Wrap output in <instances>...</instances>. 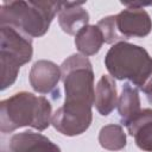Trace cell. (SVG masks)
I'll return each mask as SVG.
<instances>
[{
	"label": "cell",
	"mask_w": 152,
	"mask_h": 152,
	"mask_svg": "<svg viewBox=\"0 0 152 152\" xmlns=\"http://www.w3.org/2000/svg\"><path fill=\"white\" fill-rule=\"evenodd\" d=\"M61 72L65 100L52 114L51 125L63 135H80L93 121L91 107L95 96L93 66L86 56L74 53L63 61Z\"/></svg>",
	"instance_id": "obj_1"
},
{
	"label": "cell",
	"mask_w": 152,
	"mask_h": 152,
	"mask_svg": "<svg viewBox=\"0 0 152 152\" xmlns=\"http://www.w3.org/2000/svg\"><path fill=\"white\" fill-rule=\"evenodd\" d=\"M104 66L113 78L128 80L138 90L152 94V57L144 48L119 42L107 51Z\"/></svg>",
	"instance_id": "obj_2"
},
{
	"label": "cell",
	"mask_w": 152,
	"mask_h": 152,
	"mask_svg": "<svg viewBox=\"0 0 152 152\" xmlns=\"http://www.w3.org/2000/svg\"><path fill=\"white\" fill-rule=\"evenodd\" d=\"M52 104L44 96L19 91L0 102V131L11 133L20 127L30 126L44 131L51 125Z\"/></svg>",
	"instance_id": "obj_3"
},
{
	"label": "cell",
	"mask_w": 152,
	"mask_h": 152,
	"mask_svg": "<svg viewBox=\"0 0 152 152\" xmlns=\"http://www.w3.org/2000/svg\"><path fill=\"white\" fill-rule=\"evenodd\" d=\"M61 5L62 1H2L0 26H12L31 38L42 37L48 32Z\"/></svg>",
	"instance_id": "obj_4"
},
{
	"label": "cell",
	"mask_w": 152,
	"mask_h": 152,
	"mask_svg": "<svg viewBox=\"0 0 152 152\" xmlns=\"http://www.w3.org/2000/svg\"><path fill=\"white\" fill-rule=\"evenodd\" d=\"M32 56L33 48L31 37L12 26H0L1 90H5L15 82L20 66L28 63Z\"/></svg>",
	"instance_id": "obj_5"
},
{
	"label": "cell",
	"mask_w": 152,
	"mask_h": 152,
	"mask_svg": "<svg viewBox=\"0 0 152 152\" xmlns=\"http://www.w3.org/2000/svg\"><path fill=\"white\" fill-rule=\"evenodd\" d=\"M119 33L125 38L146 37L152 31V19L142 7H128L115 14Z\"/></svg>",
	"instance_id": "obj_6"
},
{
	"label": "cell",
	"mask_w": 152,
	"mask_h": 152,
	"mask_svg": "<svg viewBox=\"0 0 152 152\" xmlns=\"http://www.w3.org/2000/svg\"><path fill=\"white\" fill-rule=\"evenodd\" d=\"M62 78L61 66L52 61L39 59L33 63L28 80L32 89L39 94H52L58 90V82Z\"/></svg>",
	"instance_id": "obj_7"
},
{
	"label": "cell",
	"mask_w": 152,
	"mask_h": 152,
	"mask_svg": "<svg viewBox=\"0 0 152 152\" xmlns=\"http://www.w3.org/2000/svg\"><path fill=\"white\" fill-rule=\"evenodd\" d=\"M11 152H62L59 146L48 137L33 132L24 131L12 135L10 140Z\"/></svg>",
	"instance_id": "obj_8"
},
{
	"label": "cell",
	"mask_w": 152,
	"mask_h": 152,
	"mask_svg": "<svg viewBox=\"0 0 152 152\" xmlns=\"http://www.w3.org/2000/svg\"><path fill=\"white\" fill-rule=\"evenodd\" d=\"M84 2L62 1L58 12V24L63 32L76 36L84 26L89 25V13L83 7Z\"/></svg>",
	"instance_id": "obj_9"
},
{
	"label": "cell",
	"mask_w": 152,
	"mask_h": 152,
	"mask_svg": "<svg viewBox=\"0 0 152 152\" xmlns=\"http://www.w3.org/2000/svg\"><path fill=\"white\" fill-rule=\"evenodd\" d=\"M137 146L146 152H152V109L145 108L126 126Z\"/></svg>",
	"instance_id": "obj_10"
},
{
	"label": "cell",
	"mask_w": 152,
	"mask_h": 152,
	"mask_svg": "<svg viewBox=\"0 0 152 152\" xmlns=\"http://www.w3.org/2000/svg\"><path fill=\"white\" fill-rule=\"evenodd\" d=\"M118 100L119 97L114 78L109 75H102L95 87L94 106L96 110L101 115L107 116L118 106Z\"/></svg>",
	"instance_id": "obj_11"
},
{
	"label": "cell",
	"mask_w": 152,
	"mask_h": 152,
	"mask_svg": "<svg viewBox=\"0 0 152 152\" xmlns=\"http://www.w3.org/2000/svg\"><path fill=\"white\" fill-rule=\"evenodd\" d=\"M116 107L121 119V124L124 126H127L141 110L138 89L128 82L124 83Z\"/></svg>",
	"instance_id": "obj_12"
},
{
	"label": "cell",
	"mask_w": 152,
	"mask_h": 152,
	"mask_svg": "<svg viewBox=\"0 0 152 152\" xmlns=\"http://www.w3.org/2000/svg\"><path fill=\"white\" fill-rule=\"evenodd\" d=\"M103 43V36L97 25H87L75 36L76 49L86 57L96 55Z\"/></svg>",
	"instance_id": "obj_13"
},
{
	"label": "cell",
	"mask_w": 152,
	"mask_h": 152,
	"mask_svg": "<svg viewBox=\"0 0 152 152\" xmlns=\"http://www.w3.org/2000/svg\"><path fill=\"white\" fill-rule=\"evenodd\" d=\"M99 142L102 148L108 151H120L126 147V133L121 125L109 124L103 126L99 133Z\"/></svg>",
	"instance_id": "obj_14"
},
{
	"label": "cell",
	"mask_w": 152,
	"mask_h": 152,
	"mask_svg": "<svg viewBox=\"0 0 152 152\" xmlns=\"http://www.w3.org/2000/svg\"><path fill=\"white\" fill-rule=\"evenodd\" d=\"M96 25L102 32L104 43H107V44H116L119 42H125V38L118 31L115 15H107V17L102 18Z\"/></svg>",
	"instance_id": "obj_15"
},
{
	"label": "cell",
	"mask_w": 152,
	"mask_h": 152,
	"mask_svg": "<svg viewBox=\"0 0 152 152\" xmlns=\"http://www.w3.org/2000/svg\"><path fill=\"white\" fill-rule=\"evenodd\" d=\"M147 100H148V102L152 104V94H150V95H147Z\"/></svg>",
	"instance_id": "obj_16"
}]
</instances>
